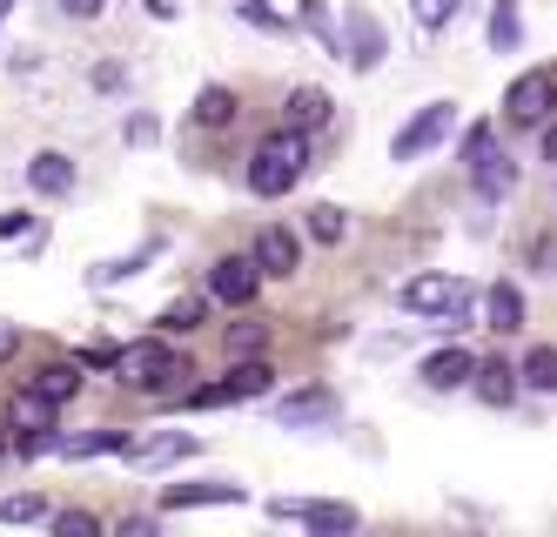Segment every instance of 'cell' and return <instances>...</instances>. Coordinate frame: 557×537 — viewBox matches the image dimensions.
<instances>
[{
    "instance_id": "cell-1",
    "label": "cell",
    "mask_w": 557,
    "mask_h": 537,
    "mask_svg": "<svg viewBox=\"0 0 557 537\" xmlns=\"http://www.w3.org/2000/svg\"><path fill=\"white\" fill-rule=\"evenodd\" d=\"M309 169V135L302 129H275L269 142H256L249 155V188L256 195H289Z\"/></svg>"
},
{
    "instance_id": "cell-2",
    "label": "cell",
    "mask_w": 557,
    "mask_h": 537,
    "mask_svg": "<svg viewBox=\"0 0 557 537\" xmlns=\"http://www.w3.org/2000/svg\"><path fill=\"white\" fill-rule=\"evenodd\" d=\"M114 377H122L128 390H141V396H175L182 390V377H195L188 369V356H175L169 343H128L122 356H114Z\"/></svg>"
},
{
    "instance_id": "cell-3",
    "label": "cell",
    "mask_w": 557,
    "mask_h": 537,
    "mask_svg": "<svg viewBox=\"0 0 557 537\" xmlns=\"http://www.w3.org/2000/svg\"><path fill=\"white\" fill-rule=\"evenodd\" d=\"M404 309L436 322V329H463L470 316V282L463 276H410L404 282Z\"/></svg>"
},
{
    "instance_id": "cell-4",
    "label": "cell",
    "mask_w": 557,
    "mask_h": 537,
    "mask_svg": "<svg viewBox=\"0 0 557 537\" xmlns=\"http://www.w3.org/2000/svg\"><path fill=\"white\" fill-rule=\"evenodd\" d=\"M275 390V369L262 356H235V369L222 383H195L188 390V410H222V403H249V396H269Z\"/></svg>"
},
{
    "instance_id": "cell-5",
    "label": "cell",
    "mask_w": 557,
    "mask_h": 537,
    "mask_svg": "<svg viewBox=\"0 0 557 537\" xmlns=\"http://www.w3.org/2000/svg\"><path fill=\"white\" fill-rule=\"evenodd\" d=\"M504 108H510L517 129H544L550 108H557V74H550V68L517 74V81H510V95H504Z\"/></svg>"
},
{
    "instance_id": "cell-6",
    "label": "cell",
    "mask_w": 557,
    "mask_h": 537,
    "mask_svg": "<svg viewBox=\"0 0 557 537\" xmlns=\"http://www.w3.org/2000/svg\"><path fill=\"white\" fill-rule=\"evenodd\" d=\"M457 129V108L450 101H430L417 121H404V129H396V142H389V161H417V155H430L436 142H444Z\"/></svg>"
},
{
    "instance_id": "cell-7",
    "label": "cell",
    "mask_w": 557,
    "mask_h": 537,
    "mask_svg": "<svg viewBox=\"0 0 557 537\" xmlns=\"http://www.w3.org/2000/svg\"><path fill=\"white\" fill-rule=\"evenodd\" d=\"M383 54H389L383 21L363 14V8H349V21H343V61H349L356 74H370V68H383Z\"/></svg>"
},
{
    "instance_id": "cell-8",
    "label": "cell",
    "mask_w": 557,
    "mask_h": 537,
    "mask_svg": "<svg viewBox=\"0 0 557 537\" xmlns=\"http://www.w3.org/2000/svg\"><path fill=\"white\" fill-rule=\"evenodd\" d=\"M256 289H262V263H256V249H249V256H222V263L209 269V296L228 303V309L256 303Z\"/></svg>"
},
{
    "instance_id": "cell-9",
    "label": "cell",
    "mask_w": 557,
    "mask_h": 537,
    "mask_svg": "<svg viewBox=\"0 0 557 537\" xmlns=\"http://www.w3.org/2000/svg\"><path fill=\"white\" fill-rule=\"evenodd\" d=\"M336 390H296V396H283L275 403V424L283 430H309V424H336Z\"/></svg>"
},
{
    "instance_id": "cell-10",
    "label": "cell",
    "mask_w": 557,
    "mask_h": 537,
    "mask_svg": "<svg viewBox=\"0 0 557 537\" xmlns=\"http://www.w3.org/2000/svg\"><path fill=\"white\" fill-rule=\"evenodd\" d=\"M269 517H289V524L330 530V537H343V530H356V524H363V517H356L349 504H289V498H275V504H269Z\"/></svg>"
},
{
    "instance_id": "cell-11",
    "label": "cell",
    "mask_w": 557,
    "mask_h": 537,
    "mask_svg": "<svg viewBox=\"0 0 557 537\" xmlns=\"http://www.w3.org/2000/svg\"><path fill=\"white\" fill-rule=\"evenodd\" d=\"M243 498H249V490H243V484H222V477H215V484H169V490H162V511H195V504H243Z\"/></svg>"
},
{
    "instance_id": "cell-12",
    "label": "cell",
    "mask_w": 557,
    "mask_h": 537,
    "mask_svg": "<svg viewBox=\"0 0 557 537\" xmlns=\"http://www.w3.org/2000/svg\"><path fill=\"white\" fill-rule=\"evenodd\" d=\"M256 263H262V276H296L302 269V242L289 229H262L256 235Z\"/></svg>"
},
{
    "instance_id": "cell-13",
    "label": "cell",
    "mask_w": 557,
    "mask_h": 537,
    "mask_svg": "<svg viewBox=\"0 0 557 537\" xmlns=\"http://www.w3.org/2000/svg\"><path fill=\"white\" fill-rule=\"evenodd\" d=\"M470 182H476V195H484V202H497V195H510V182H517V161L497 155V142H491L484 155H470Z\"/></svg>"
},
{
    "instance_id": "cell-14",
    "label": "cell",
    "mask_w": 557,
    "mask_h": 537,
    "mask_svg": "<svg viewBox=\"0 0 557 537\" xmlns=\"http://www.w3.org/2000/svg\"><path fill=\"white\" fill-rule=\"evenodd\" d=\"M470 383H476V396H484L491 410H504V403L517 396V383H524V369H510L504 356H484V363H476V377H470Z\"/></svg>"
},
{
    "instance_id": "cell-15",
    "label": "cell",
    "mask_w": 557,
    "mask_h": 537,
    "mask_svg": "<svg viewBox=\"0 0 557 537\" xmlns=\"http://www.w3.org/2000/svg\"><path fill=\"white\" fill-rule=\"evenodd\" d=\"M27 188H34V195H67V188H74V161H67L61 148H41V155L27 161Z\"/></svg>"
},
{
    "instance_id": "cell-16",
    "label": "cell",
    "mask_w": 557,
    "mask_h": 537,
    "mask_svg": "<svg viewBox=\"0 0 557 537\" xmlns=\"http://www.w3.org/2000/svg\"><path fill=\"white\" fill-rule=\"evenodd\" d=\"M470 377H476V356L470 350H436V356H423V383L430 390H457Z\"/></svg>"
},
{
    "instance_id": "cell-17",
    "label": "cell",
    "mask_w": 557,
    "mask_h": 537,
    "mask_svg": "<svg viewBox=\"0 0 557 537\" xmlns=\"http://www.w3.org/2000/svg\"><path fill=\"white\" fill-rule=\"evenodd\" d=\"M484 316H491L497 337H517V329H524V289H517V282H497L491 296H484Z\"/></svg>"
},
{
    "instance_id": "cell-18",
    "label": "cell",
    "mask_w": 557,
    "mask_h": 537,
    "mask_svg": "<svg viewBox=\"0 0 557 537\" xmlns=\"http://www.w3.org/2000/svg\"><path fill=\"white\" fill-rule=\"evenodd\" d=\"M54 410H61V403H54L48 390H34V383H27V390L14 396V410H8V424H14L21 437H27V430H54Z\"/></svg>"
},
{
    "instance_id": "cell-19",
    "label": "cell",
    "mask_w": 557,
    "mask_h": 537,
    "mask_svg": "<svg viewBox=\"0 0 557 537\" xmlns=\"http://www.w3.org/2000/svg\"><path fill=\"white\" fill-rule=\"evenodd\" d=\"M283 114H289V129H302V135H309V129H323V121H330V114H336V101H330V95H323V88H296V95H289V108H283Z\"/></svg>"
},
{
    "instance_id": "cell-20",
    "label": "cell",
    "mask_w": 557,
    "mask_h": 537,
    "mask_svg": "<svg viewBox=\"0 0 557 537\" xmlns=\"http://www.w3.org/2000/svg\"><path fill=\"white\" fill-rule=\"evenodd\" d=\"M195 450V437H154V443H128L122 457L135 464V471H154V464H175V457H188Z\"/></svg>"
},
{
    "instance_id": "cell-21",
    "label": "cell",
    "mask_w": 557,
    "mask_h": 537,
    "mask_svg": "<svg viewBox=\"0 0 557 537\" xmlns=\"http://www.w3.org/2000/svg\"><path fill=\"white\" fill-rule=\"evenodd\" d=\"M108 450H128V430H88V437H61V457H108Z\"/></svg>"
},
{
    "instance_id": "cell-22",
    "label": "cell",
    "mask_w": 557,
    "mask_h": 537,
    "mask_svg": "<svg viewBox=\"0 0 557 537\" xmlns=\"http://www.w3.org/2000/svg\"><path fill=\"white\" fill-rule=\"evenodd\" d=\"M296 21L315 34V40H323V48L343 61V34H336V21H330V0H302V8H296Z\"/></svg>"
},
{
    "instance_id": "cell-23",
    "label": "cell",
    "mask_w": 557,
    "mask_h": 537,
    "mask_svg": "<svg viewBox=\"0 0 557 537\" xmlns=\"http://www.w3.org/2000/svg\"><path fill=\"white\" fill-rule=\"evenodd\" d=\"M524 390H537V396L557 390V343H537V350L524 356Z\"/></svg>"
},
{
    "instance_id": "cell-24",
    "label": "cell",
    "mask_w": 557,
    "mask_h": 537,
    "mask_svg": "<svg viewBox=\"0 0 557 537\" xmlns=\"http://www.w3.org/2000/svg\"><path fill=\"white\" fill-rule=\"evenodd\" d=\"M195 121H202V129H228V121H235V95L228 88H202V95H195Z\"/></svg>"
},
{
    "instance_id": "cell-25",
    "label": "cell",
    "mask_w": 557,
    "mask_h": 537,
    "mask_svg": "<svg viewBox=\"0 0 557 537\" xmlns=\"http://www.w3.org/2000/svg\"><path fill=\"white\" fill-rule=\"evenodd\" d=\"M34 390H48L54 403H67L74 390H82V363H48L41 377H34Z\"/></svg>"
},
{
    "instance_id": "cell-26",
    "label": "cell",
    "mask_w": 557,
    "mask_h": 537,
    "mask_svg": "<svg viewBox=\"0 0 557 537\" xmlns=\"http://www.w3.org/2000/svg\"><path fill=\"white\" fill-rule=\"evenodd\" d=\"M202 309H209V296H182V303H169L162 316H154V322H162L169 329V337H188V329L195 322H202Z\"/></svg>"
},
{
    "instance_id": "cell-27",
    "label": "cell",
    "mask_w": 557,
    "mask_h": 537,
    "mask_svg": "<svg viewBox=\"0 0 557 537\" xmlns=\"http://www.w3.org/2000/svg\"><path fill=\"white\" fill-rule=\"evenodd\" d=\"M491 48L517 54V0H497V8H491Z\"/></svg>"
},
{
    "instance_id": "cell-28",
    "label": "cell",
    "mask_w": 557,
    "mask_h": 537,
    "mask_svg": "<svg viewBox=\"0 0 557 537\" xmlns=\"http://www.w3.org/2000/svg\"><path fill=\"white\" fill-rule=\"evenodd\" d=\"M269 350V322H228V356H262Z\"/></svg>"
},
{
    "instance_id": "cell-29",
    "label": "cell",
    "mask_w": 557,
    "mask_h": 537,
    "mask_svg": "<svg viewBox=\"0 0 557 537\" xmlns=\"http://www.w3.org/2000/svg\"><path fill=\"white\" fill-rule=\"evenodd\" d=\"M41 517H48V498H34V490L0 498V524H41Z\"/></svg>"
},
{
    "instance_id": "cell-30",
    "label": "cell",
    "mask_w": 557,
    "mask_h": 537,
    "mask_svg": "<svg viewBox=\"0 0 557 537\" xmlns=\"http://www.w3.org/2000/svg\"><path fill=\"white\" fill-rule=\"evenodd\" d=\"M309 235L323 242V249H336V242H343V209H330V202H315V209H309Z\"/></svg>"
},
{
    "instance_id": "cell-31",
    "label": "cell",
    "mask_w": 557,
    "mask_h": 537,
    "mask_svg": "<svg viewBox=\"0 0 557 537\" xmlns=\"http://www.w3.org/2000/svg\"><path fill=\"white\" fill-rule=\"evenodd\" d=\"M463 8V0H410V14H417V27L423 34H436V27H450V14Z\"/></svg>"
},
{
    "instance_id": "cell-32",
    "label": "cell",
    "mask_w": 557,
    "mask_h": 537,
    "mask_svg": "<svg viewBox=\"0 0 557 537\" xmlns=\"http://www.w3.org/2000/svg\"><path fill=\"white\" fill-rule=\"evenodd\" d=\"M48 524H54L61 537H95V530H101V517H95V511H54Z\"/></svg>"
},
{
    "instance_id": "cell-33",
    "label": "cell",
    "mask_w": 557,
    "mask_h": 537,
    "mask_svg": "<svg viewBox=\"0 0 557 537\" xmlns=\"http://www.w3.org/2000/svg\"><path fill=\"white\" fill-rule=\"evenodd\" d=\"M243 21L249 27H269V34H289V21L275 14V8H262V0H243Z\"/></svg>"
},
{
    "instance_id": "cell-34",
    "label": "cell",
    "mask_w": 557,
    "mask_h": 537,
    "mask_svg": "<svg viewBox=\"0 0 557 537\" xmlns=\"http://www.w3.org/2000/svg\"><path fill=\"white\" fill-rule=\"evenodd\" d=\"M141 263H148V249H141V256H122V263H101V269H95V282H122V276H135Z\"/></svg>"
},
{
    "instance_id": "cell-35",
    "label": "cell",
    "mask_w": 557,
    "mask_h": 537,
    "mask_svg": "<svg viewBox=\"0 0 557 537\" xmlns=\"http://www.w3.org/2000/svg\"><path fill=\"white\" fill-rule=\"evenodd\" d=\"M531 263H537L531 276H550V269H557V235H544V242H537V249H531Z\"/></svg>"
},
{
    "instance_id": "cell-36",
    "label": "cell",
    "mask_w": 557,
    "mask_h": 537,
    "mask_svg": "<svg viewBox=\"0 0 557 537\" xmlns=\"http://www.w3.org/2000/svg\"><path fill=\"white\" fill-rule=\"evenodd\" d=\"M114 356H122L114 343H88V350H82V363H95V369H114Z\"/></svg>"
},
{
    "instance_id": "cell-37",
    "label": "cell",
    "mask_w": 557,
    "mask_h": 537,
    "mask_svg": "<svg viewBox=\"0 0 557 537\" xmlns=\"http://www.w3.org/2000/svg\"><path fill=\"white\" fill-rule=\"evenodd\" d=\"M61 8H67V14H74V21H95V14H101V8H108V0H61Z\"/></svg>"
},
{
    "instance_id": "cell-38",
    "label": "cell",
    "mask_w": 557,
    "mask_h": 537,
    "mask_svg": "<svg viewBox=\"0 0 557 537\" xmlns=\"http://www.w3.org/2000/svg\"><path fill=\"white\" fill-rule=\"evenodd\" d=\"M27 229H34L27 216H0V242H14V235H27Z\"/></svg>"
},
{
    "instance_id": "cell-39",
    "label": "cell",
    "mask_w": 557,
    "mask_h": 537,
    "mask_svg": "<svg viewBox=\"0 0 557 537\" xmlns=\"http://www.w3.org/2000/svg\"><path fill=\"white\" fill-rule=\"evenodd\" d=\"M14 350H21V329H14V322H0V363H8Z\"/></svg>"
},
{
    "instance_id": "cell-40",
    "label": "cell",
    "mask_w": 557,
    "mask_h": 537,
    "mask_svg": "<svg viewBox=\"0 0 557 537\" xmlns=\"http://www.w3.org/2000/svg\"><path fill=\"white\" fill-rule=\"evenodd\" d=\"M537 155H544L550 169H557V121H544V142H537Z\"/></svg>"
},
{
    "instance_id": "cell-41",
    "label": "cell",
    "mask_w": 557,
    "mask_h": 537,
    "mask_svg": "<svg viewBox=\"0 0 557 537\" xmlns=\"http://www.w3.org/2000/svg\"><path fill=\"white\" fill-rule=\"evenodd\" d=\"M148 14L154 21H175V0H148Z\"/></svg>"
},
{
    "instance_id": "cell-42",
    "label": "cell",
    "mask_w": 557,
    "mask_h": 537,
    "mask_svg": "<svg viewBox=\"0 0 557 537\" xmlns=\"http://www.w3.org/2000/svg\"><path fill=\"white\" fill-rule=\"evenodd\" d=\"M8 450H14V424H0V457H8Z\"/></svg>"
},
{
    "instance_id": "cell-43",
    "label": "cell",
    "mask_w": 557,
    "mask_h": 537,
    "mask_svg": "<svg viewBox=\"0 0 557 537\" xmlns=\"http://www.w3.org/2000/svg\"><path fill=\"white\" fill-rule=\"evenodd\" d=\"M8 8H14V0H0V21H8Z\"/></svg>"
}]
</instances>
